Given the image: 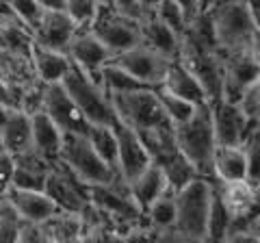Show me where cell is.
<instances>
[{"instance_id": "6da1fadb", "label": "cell", "mask_w": 260, "mask_h": 243, "mask_svg": "<svg viewBox=\"0 0 260 243\" xmlns=\"http://www.w3.org/2000/svg\"><path fill=\"white\" fill-rule=\"evenodd\" d=\"M176 141L182 155L198 169V174L206 180H215V152L219 143L213 109L200 107L186 124L176 128Z\"/></svg>"}, {"instance_id": "7a4b0ae2", "label": "cell", "mask_w": 260, "mask_h": 243, "mask_svg": "<svg viewBox=\"0 0 260 243\" xmlns=\"http://www.w3.org/2000/svg\"><path fill=\"white\" fill-rule=\"evenodd\" d=\"M61 161L70 169H74L80 176V180H85L91 187H98V185L111 187V185L126 183L119 172H115L109 163L100 159L87 135H65Z\"/></svg>"}, {"instance_id": "3957f363", "label": "cell", "mask_w": 260, "mask_h": 243, "mask_svg": "<svg viewBox=\"0 0 260 243\" xmlns=\"http://www.w3.org/2000/svg\"><path fill=\"white\" fill-rule=\"evenodd\" d=\"M213 18L219 50L223 54L251 50L256 26L247 3H217L213 5Z\"/></svg>"}, {"instance_id": "277c9868", "label": "cell", "mask_w": 260, "mask_h": 243, "mask_svg": "<svg viewBox=\"0 0 260 243\" xmlns=\"http://www.w3.org/2000/svg\"><path fill=\"white\" fill-rule=\"evenodd\" d=\"M63 87L68 89V94L74 98L78 109L83 111V115L91 126H115L119 122V115L111 98L80 68H72V72L63 80Z\"/></svg>"}, {"instance_id": "5b68a950", "label": "cell", "mask_w": 260, "mask_h": 243, "mask_svg": "<svg viewBox=\"0 0 260 243\" xmlns=\"http://www.w3.org/2000/svg\"><path fill=\"white\" fill-rule=\"evenodd\" d=\"M178 222L176 228L195 239H206L210 208H213V180L198 178L182 191H176Z\"/></svg>"}, {"instance_id": "8992f818", "label": "cell", "mask_w": 260, "mask_h": 243, "mask_svg": "<svg viewBox=\"0 0 260 243\" xmlns=\"http://www.w3.org/2000/svg\"><path fill=\"white\" fill-rule=\"evenodd\" d=\"M117 115L133 126L137 133H148V131H174V124L169 122L165 109L158 100L154 89L145 92L128 94V96H115L111 98Z\"/></svg>"}, {"instance_id": "52a82bcc", "label": "cell", "mask_w": 260, "mask_h": 243, "mask_svg": "<svg viewBox=\"0 0 260 243\" xmlns=\"http://www.w3.org/2000/svg\"><path fill=\"white\" fill-rule=\"evenodd\" d=\"M91 31L115 56L135 50L143 44L141 24L124 18L115 9V3H100V11Z\"/></svg>"}, {"instance_id": "ba28073f", "label": "cell", "mask_w": 260, "mask_h": 243, "mask_svg": "<svg viewBox=\"0 0 260 243\" xmlns=\"http://www.w3.org/2000/svg\"><path fill=\"white\" fill-rule=\"evenodd\" d=\"M180 61L202 83V87H204V92L208 96L210 109L219 107V104L223 102V80H225L223 54L217 50H206V48H200V46L182 39Z\"/></svg>"}, {"instance_id": "9c48e42d", "label": "cell", "mask_w": 260, "mask_h": 243, "mask_svg": "<svg viewBox=\"0 0 260 243\" xmlns=\"http://www.w3.org/2000/svg\"><path fill=\"white\" fill-rule=\"evenodd\" d=\"M46 193L63 213L83 215V210L91 204V185L80 180V176L59 161L48 178Z\"/></svg>"}, {"instance_id": "30bf717a", "label": "cell", "mask_w": 260, "mask_h": 243, "mask_svg": "<svg viewBox=\"0 0 260 243\" xmlns=\"http://www.w3.org/2000/svg\"><path fill=\"white\" fill-rule=\"evenodd\" d=\"M223 68H225L223 100L232 104H241V100L245 98L249 89L260 83V63L251 50H243V52L223 54Z\"/></svg>"}, {"instance_id": "8fae6325", "label": "cell", "mask_w": 260, "mask_h": 243, "mask_svg": "<svg viewBox=\"0 0 260 243\" xmlns=\"http://www.w3.org/2000/svg\"><path fill=\"white\" fill-rule=\"evenodd\" d=\"M44 113L65 135H89V131H91V124L87 122L83 111L78 109V104L68 94V89L63 87V83L48 85Z\"/></svg>"}, {"instance_id": "7c38bea8", "label": "cell", "mask_w": 260, "mask_h": 243, "mask_svg": "<svg viewBox=\"0 0 260 243\" xmlns=\"http://www.w3.org/2000/svg\"><path fill=\"white\" fill-rule=\"evenodd\" d=\"M68 56L72 59L76 68H80L85 74L93 80L95 85L102 87V72L109 63L115 59L107 46L95 37L93 31H78L76 39L70 46Z\"/></svg>"}, {"instance_id": "4fadbf2b", "label": "cell", "mask_w": 260, "mask_h": 243, "mask_svg": "<svg viewBox=\"0 0 260 243\" xmlns=\"http://www.w3.org/2000/svg\"><path fill=\"white\" fill-rule=\"evenodd\" d=\"M113 63H115L117 68H121L124 72H128L130 76H135L137 80H141L143 85H148V87L154 89V87L165 83L169 66H172L174 61L162 59L160 54L152 52L150 48H145L141 44L139 48H135V50L115 56Z\"/></svg>"}, {"instance_id": "5bb4252c", "label": "cell", "mask_w": 260, "mask_h": 243, "mask_svg": "<svg viewBox=\"0 0 260 243\" xmlns=\"http://www.w3.org/2000/svg\"><path fill=\"white\" fill-rule=\"evenodd\" d=\"M115 133L119 141V172L128 185H133L154 161L150 157L148 148L143 145L139 133L133 126H128L121 117L115 124Z\"/></svg>"}, {"instance_id": "9a60e30c", "label": "cell", "mask_w": 260, "mask_h": 243, "mask_svg": "<svg viewBox=\"0 0 260 243\" xmlns=\"http://www.w3.org/2000/svg\"><path fill=\"white\" fill-rule=\"evenodd\" d=\"M0 139L3 152L11 157H24L35 152L32 141V115L22 109H5L3 107V124H0Z\"/></svg>"}, {"instance_id": "2e32d148", "label": "cell", "mask_w": 260, "mask_h": 243, "mask_svg": "<svg viewBox=\"0 0 260 243\" xmlns=\"http://www.w3.org/2000/svg\"><path fill=\"white\" fill-rule=\"evenodd\" d=\"M213 119L219 145H243L247 141L249 133L256 128L245 115L241 104H232L228 100L213 109Z\"/></svg>"}, {"instance_id": "e0dca14e", "label": "cell", "mask_w": 260, "mask_h": 243, "mask_svg": "<svg viewBox=\"0 0 260 243\" xmlns=\"http://www.w3.org/2000/svg\"><path fill=\"white\" fill-rule=\"evenodd\" d=\"M3 200H7L9 204L18 210L20 217L28 224H39L44 226L46 222H50L52 217H56L63 210L54 204L46 191H24V189H9L3 193Z\"/></svg>"}, {"instance_id": "ac0fdd59", "label": "cell", "mask_w": 260, "mask_h": 243, "mask_svg": "<svg viewBox=\"0 0 260 243\" xmlns=\"http://www.w3.org/2000/svg\"><path fill=\"white\" fill-rule=\"evenodd\" d=\"M76 35H78V26L68 15V11H46L42 26L35 33V44L48 48V50L68 54Z\"/></svg>"}, {"instance_id": "d6986e66", "label": "cell", "mask_w": 260, "mask_h": 243, "mask_svg": "<svg viewBox=\"0 0 260 243\" xmlns=\"http://www.w3.org/2000/svg\"><path fill=\"white\" fill-rule=\"evenodd\" d=\"M141 35H143V46L150 48L152 52L160 54L167 61H178L182 54V37H178L172 28L162 22L156 11L141 24Z\"/></svg>"}, {"instance_id": "ffe728a7", "label": "cell", "mask_w": 260, "mask_h": 243, "mask_svg": "<svg viewBox=\"0 0 260 243\" xmlns=\"http://www.w3.org/2000/svg\"><path fill=\"white\" fill-rule=\"evenodd\" d=\"M162 87H165L167 92H172L174 96H178V98L193 104V107H210L208 96L204 92V87H202V83L193 76V72L186 68L180 59L169 66V72L165 76Z\"/></svg>"}, {"instance_id": "44dd1931", "label": "cell", "mask_w": 260, "mask_h": 243, "mask_svg": "<svg viewBox=\"0 0 260 243\" xmlns=\"http://www.w3.org/2000/svg\"><path fill=\"white\" fill-rule=\"evenodd\" d=\"M32 141H35V152L50 165H56L61 161L65 133L44 111L32 115Z\"/></svg>"}, {"instance_id": "7402d4cb", "label": "cell", "mask_w": 260, "mask_h": 243, "mask_svg": "<svg viewBox=\"0 0 260 243\" xmlns=\"http://www.w3.org/2000/svg\"><path fill=\"white\" fill-rule=\"evenodd\" d=\"M15 159V157H13ZM52 167L46 159H42L37 152L24 155L15 159V176H13V189L24 191H46L48 178H50Z\"/></svg>"}, {"instance_id": "603a6c76", "label": "cell", "mask_w": 260, "mask_h": 243, "mask_svg": "<svg viewBox=\"0 0 260 243\" xmlns=\"http://www.w3.org/2000/svg\"><path fill=\"white\" fill-rule=\"evenodd\" d=\"M249 178V161L243 145H217L215 152V180L241 183Z\"/></svg>"}, {"instance_id": "cb8c5ba5", "label": "cell", "mask_w": 260, "mask_h": 243, "mask_svg": "<svg viewBox=\"0 0 260 243\" xmlns=\"http://www.w3.org/2000/svg\"><path fill=\"white\" fill-rule=\"evenodd\" d=\"M32 66H35L37 72V78L46 85H59L65 80V76L72 72L74 63L68 54L63 52H54V50H48L44 46H37L32 48Z\"/></svg>"}, {"instance_id": "d4e9b609", "label": "cell", "mask_w": 260, "mask_h": 243, "mask_svg": "<svg viewBox=\"0 0 260 243\" xmlns=\"http://www.w3.org/2000/svg\"><path fill=\"white\" fill-rule=\"evenodd\" d=\"M167 189H169L167 176H165V172H162L156 163H152L133 185H130V193H133L135 202L139 204V208L143 210L145 215H148V210L152 208V204Z\"/></svg>"}, {"instance_id": "484cf974", "label": "cell", "mask_w": 260, "mask_h": 243, "mask_svg": "<svg viewBox=\"0 0 260 243\" xmlns=\"http://www.w3.org/2000/svg\"><path fill=\"white\" fill-rule=\"evenodd\" d=\"M145 89H152L148 85H143L141 80H137L135 76H130L128 72H124L121 68H117L115 63H109L102 72V92L109 96V98H115V96H128V94H137V92H145Z\"/></svg>"}, {"instance_id": "4316f807", "label": "cell", "mask_w": 260, "mask_h": 243, "mask_svg": "<svg viewBox=\"0 0 260 243\" xmlns=\"http://www.w3.org/2000/svg\"><path fill=\"white\" fill-rule=\"evenodd\" d=\"M87 137L104 163H109L115 172H119V141L115 126H91Z\"/></svg>"}, {"instance_id": "83f0119b", "label": "cell", "mask_w": 260, "mask_h": 243, "mask_svg": "<svg viewBox=\"0 0 260 243\" xmlns=\"http://www.w3.org/2000/svg\"><path fill=\"white\" fill-rule=\"evenodd\" d=\"M46 237L50 243H68L76 237L85 234V224L80 220V215H72V213H59L52 217L50 222L44 224Z\"/></svg>"}, {"instance_id": "f1b7e54d", "label": "cell", "mask_w": 260, "mask_h": 243, "mask_svg": "<svg viewBox=\"0 0 260 243\" xmlns=\"http://www.w3.org/2000/svg\"><path fill=\"white\" fill-rule=\"evenodd\" d=\"M148 224L150 228L154 230H167V228H174L176 222H178V200H176V191L169 187L162 196L154 202L152 208L148 210Z\"/></svg>"}, {"instance_id": "f546056e", "label": "cell", "mask_w": 260, "mask_h": 243, "mask_svg": "<svg viewBox=\"0 0 260 243\" xmlns=\"http://www.w3.org/2000/svg\"><path fill=\"white\" fill-rule=\"evenodd\" d=\"M154 92H156V96H158V100L162 104V109H165V113H167L169 122H172L176 128L186 124V122L195 115V111L200 109V107H193V104H189L182 98H178V96H174L172 92H167L162 85L154 87Z\"/></svg>"}, {"instance_id": "4dcf8cb0", "label": "cell", "mask_w": 260, "mask_h": 243, "mask_svg": "<svg viewBox=\"0 0 260 243\" xmlns=\"http://www.w3.org/2000/svg\"><path fill=\"white\" fill-rule=\"evenodd\" d=\"M13 15L20 20L22 26H26L32 37H35V33L39 31V26H42V22L46 18V9L42 5V0H13V3H9Z\"/></svg>"}, {"instance_id": "1f68e13d", "label": "cell", "mask_w": 260, "mask_h": 243, "mask_svg": "<svg viewBox=\"0 0 260 243\" xmlns=\"http://www.w3.org/2000/svg\"><path fill=\"white\" fill-rule=\"evenodd\" d=\"M24 222L20 213L15 210L9 202L3 200V210H0V243H18Z\"/></svg>"}, {"instance_id": "d6a6232c", "label": "cell", "mask_w": 260, "mask_h": 243, "mask_svg": "<svg viewBox=\"0 0 260 243\" xmlns=\"http://www.w3.org/2000/svg\"><path fill=\"white\" fill-rule=\"evenodd\" d=\"M65 11L74 20L78 31H91L93 22L98 18V11H100V3H91V0H68V9Z\"/></svg>"}, {"instance_id": "836d02e7", "label": "cell", "mask_w": 260, "mask_h": 243, "mask_svg": "<svg viewBox=\"0 0 260 243\" xmlns=\"http://www.w3.org/2000/svg\"><path fill=\"white\" fill-rule=\"evenodd\" d=\"M154 11H156L158 18L165 22L178 37L184 39V35H186V20H184L180 3H154Z\"/></svg>"}, {"instance_id": "e575fe53", "label": "cell", "mask_w": 260, "mask_h": 243, "mask_svg": "<svg viewBox=\"0 0 260 243\" xmlns=\"http://www.w3.org/2000/svg\"><path fill=\"white\" fill-rule=\"evenodd\" d=\"M243 148H245L247 161H249V178L247 180L254 185L256 189H260V126L249 133L247 141L243 143Z\"/></svg>"}, {"instance_id": "d590c367", "label": "cell", "mask_w": 260, "mask_h": 243, "mask_svg": "<svg viewBox=\"0 0 260 243\" xmlns=\"http://www.w3.org/2000/svg\"><path fill=\"white\" fill-rule=\"evenodd\" d=\"M87 243H126V237L119 234L117 230L109 228L107 224H100V226H93L85 232Z\"/></svg>"}, {"instance_id": "8d00e7d4", "label": "cell", "mask_w": 260, "mask_h": 243, "mask_svg": "<svg viewBox=\"0 0 260 243\" xmlns=\"http://www.w3.org/2000/svg\"><path fill=\"white\" fill-rule=\"evenodd\" d=\"M241 107L245 111V115L249 117V122L256 128L260 126V83L256 87H251L245 94V98L241 100Z\"/></svg>"}, {"instance_id": "74e56055", "label": "cell", "mask_w": 260, "mask_h": 243, "mask_svg": "<svg viewBox=\"0 0 260 243\" xmlns=\"http://www.w3.org/2000/svg\"><path fill=\"white\" fill-rule=\"evenodd\" d=\"M13 176H15V159L3 152V157H0V187H3V193L11 189Z\"/></svg>"}, {"instance_id": "f35d334b", "label": "cell", "mask_w": 260, "mask_h": 243, "mask_svg": "<svg viewBox=\"0 0 260 243\" xmlns=\"http://www.w3.org/2000/svg\"><path fill=\"white\" fill-rule=\"evenodd\" d=\"M18 243H50L46 237V230H44V226H39V224H24V228H22V234H20V239Z\"/></svg>"}, {"instance_id": "ab89813d", "label": "cell", "mask_w": 260, "mask_h": 243, "mask_svg": "<svg viewBox=\"0 0 260 243\" xmlns=\"http://www.w3.org/2000/svg\"><path fill=\"white\" fill-rule=\"evenodd\" d=\"M158 230L150 228V226H141V228H135L126 234V243H158Z\"/></svg>"}, {"instance_id": "60d3db41", "label": "cell", "mask_w": 260, "mask_h": 243, "mask_svg": "<svg viewBox=\"0 0 260 243\" xmlns=\"http://www.w3.org/2000/svg\"><path fill=\"white\" fill-rule=\"evenodd\" d=\"M158 243H204V241L195 239V237H189V234H184L182 230H178L174 226V228H167V230L160 232Z\"/></svg>"}, {"instance_id": "b9f144b4", "label": "cell", "mask_w": 260, "mask_h": 243, "mask_svg": "<svg viewBox=\"0 0 260 243\" xmlns=\"http://www.w3.org/2000/svg\"><path fill=\"white\" fill-rule=\"evenodd\" d=\"M228 243H260V237L251 230H243V232H232L228 237Z\"/></svg>"}, {"instance_id": "7bdbcfd3", "label": "cell", "mask_w": 260, "mask_h": 243, "mask_svg": "<svg viewBox=\"0 0 260 243\" xmlns=\"http://www.w3.org/2000/svg\"><path fill=\"white\" fill-rule=\"evenodd\" d=\"M251 52H254V56L258 59L260 63V33L256 31V35H254V42H251Z\"/></svg>"}, {"instance_id": "ee69618b", "label": "cell", "mask_w": 260, "mask_h": 243, "mask_svg": "<svg viewBox=\"0 0 260 243\" xmlns=\"http://www.w3.org/2000/svg\"><path fill=\"white\" fill-rule=\"evenodd\" d=\"M68 243H87V237L83 234V237H76V239H72V241H68Z\"/></svg>"}, {"instance_id": "f6af8a7d", "label": "cell", "mask_w": 260, "mask_h": 243, "mask_svg": "<svg viewBox=\"0 0 260 243\" xmlns=\"http://www.w3.org/2000/svg\"><path fill=\"white\" fill-rule=\"evenodd\" d=\"M251 232H254V234H258V237H260V226H254V228H249Z\"/></svg>"}, {"instance_id": "bcb514c9", "label": "cell", "mask_w": 260, "mask_h": 243, "mask_svg": "<svg viewBox=\"0 0 260 243\" xmlns=\"http://www.w3.org/2000/svg\"><path fill=\"white\" fill-rule=\"evenodd\" d=\"M254 226H260V220H258V222H256V224H254ZM254 226H251V228H254Z\"/></svg>"}]
</instances>
